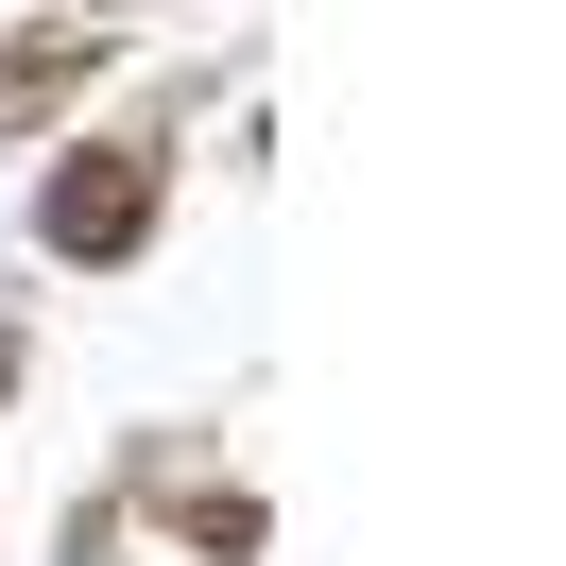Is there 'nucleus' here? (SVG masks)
I'll list each match as a JSON object with an SVG mask.
<instances>
[{
  "label": "nucleus",
  "mask_w": 566,
  "mask_h": 566,
  "mask_svg": "<svg viewBox=\"0 0 566 566\" xmlns=\"http://www.w3.org/2000/svg\"><path fill=\"white\" fill-rule=\"evenodd\" d=\"M52 241H70V258H120V241H138V155H104V172L52 189Z\"/></svg>",
  "instance_id": "obj_1"
}]
</instances>
